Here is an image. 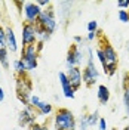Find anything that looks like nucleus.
Instances as JSON below:
<instances>
[{"label": "nucleus", "instance_id": "1", "mask_svg": "<svg viewBox=\"0 0 129 130\" xmlns=\"http://www.w3.org/2000/svg\"><path fill=\"white\" fill-rule=\"evenodd\" d=\"M55 130H77V121L74 114L68 108H58L54 115Z\"/></svg>", "mask_w": 129, "mask_h": 130}, {"label": "nucleus", "instance_id": "2", "mask_svg": "<svg viewBox=\"0 0 129 130\" xmlns=\"http://www.w3.org/2000/svg\"><path fill=\"white\" fill-rule=\"evenodd\" d=\"M99 47L102 50V53H104V59H105V68H104V73L108 75V77H111L116 74L117 71V65H119V56H117V52H116V49L108 43L107 40L102 39V43L99 44Z\"/></svg>", "mask_w": 129, "mask_h": 130}, {"label": "nucleus", "instance_id": "3", "mask_svg": "<svg viewBox=\"0 0 129 130\" xmlns=\"http://www.w3.org/2000/svg\"><path fill=\"white\" fill-rule=\"evenodd\" d=\"M16 96L22 102V105L27 106L30 105V99L33 96V81L31 78L25 74V75H16Z\"/></svg>", "mask_w": 129, "mask_h": 130}, {"label": "nucleus", "instance_id": "4", "mask_svg": "<svg viewBox=\"0 0 129 130\" xmlns=\"http://www.w3.org/2000/svg\"><path fill=\"white\" fill-rule=\"evenodd\" d=\"M86 53H88V62H86V67L85 70L82 71V78H83V84L88 86V87H92L95 83L99 78V71L95 67V62H94V56H92V49L86 47Z\"/></svg>", "mask_w": 129, "mask_h": 130}, {"label": "nucleus", "instance_id": "5", "mask_svg": "<svg viewBox=\"0 0 129 130\" xmlns=\"http://www.w3.org/2000/svg\"><path fill=\"white\" fill-rule=\"evenodd\" d=\"M37 28H40L43 31L49 32L50 36L55 32L57 30V19H55V10L52 8L48 9H42V13L37 19V24H36Z\"/></svg>", "mask_w": 129, "mask_h": 130}, {"label": "nucleus", "instance_id": "6", "mask_svg": "<svg viewBox=\"0 0 129 130\" xmlns=\"http://www.w3.org/2000/svg\"><path fill=\"white\" fill-rule=\"evenodd\" d=\"M39 50H37V46L36 44H31V46H25L21 50V61L25 64L27 67V71H33L37 68V59H39Z\"/></svg>", "mask_w": 129, "mask_h": 130}, {"label": "nucleus", "instance_id": "7", "mask_svg": "<svg viewBox=\"0 0 129 130\" xmlns=\"http://www.w3.org/2000/svg\"><path fill=\"white\" fill-rule=\"evenodd\" d=\"M22 13H24V22L25 24H37V19L42 13V8L36 2H25L22 3Z\"/></svg>", "mask_w": 129, "mask_h": 130}, {"label": "nucleus", "instance_id": "8", "mask_svg": "<svg viewBox=\"0 0 129 130\" xmlns=\"http://www.w3.org/2000/svg\"><path fill=\"white\" fill-rule=\"evenodd\" d=\"M85 61V53L80 49V46L77 44H73L71 47L68 49L67 52V59H65V64H67V68H74V67H79L80 68L82 62Z\"/></svg>", "mask_w": 129, "mask_h": 130}, {"label": "nucleus", "instance_id": "9", "mask_svg": "<svg viewBox=\"0 0 129 130\" xmlns=\"http://www.w3.org/2000/svg\"><path fill=\"white\" fill-rule=\"evenodd\" d=\"M36 115H37V112H36V109L31 105L24 106V109L18 114V124L22 126V127H28L30 129L31 126L36 124V118H37Z\"/></svg>", "mask_w": 129, "mask_h": 130}, {"label": "nucleus", "instance_id": "10", "mask_svg": "<svg viewBox=\"0 0 129 130\" xmlns=\"http://www.w3.org/2000/svg\"><path fill=\"white\" fill-rule=\"evenodd\" d=\"M37 43V27L33 24H22V47Z\"/></svg>", "mask_w": 129, "mask_h": 130}, {"label": "nucleus", "instance_id": "11", "mask_svg": "<svg viewBox=\"0 0 129 130\" xmlns=\"http://www.w3.org/2000/svg\"><path fill=\"white\" fill-rule=\"evenodd\" d=\"M67 78H68V83L74 90L80 89L82 84H83V78H82V70L79 67H74V68H70L67 71Z\"/></svg>", "mask_w": 129, "mask_h": 130}, {"label": "nucleus", "instance_id": "12", "mask_svg": "<svg viewBox=\"0 0 129 130\" xmlns=\"http://www.w3.org/2000/svg\"><path fill=\"white\" fill-rule=\"evenodd\" d=\"M58 78H59V83H61V87H62V93H64V96L68 98V99H73V98H74V93H76V90L70 86L68 78H67V73L59 71V73H58Z\"/></svg>", "mask_w": 129, "mask_h": 130}, {"label": "nucleus", "instance_id": "13", "mask_svg": "<svg viewBox=\"0 0 129 130\" xmlns=\"http://www.w3.org/2000/svg\"><path fill=\"white\" fill-rule=\"evenodd\" d=\"M110 96H111L110 89H108L105 84H99V86H98V90H97L98 102H99L101 105H107V104H108V101H110Z\"/></svg>", "mask_w": 129, "mask_h": 130}, {"label": "nucleus", "instance_id": "14", "mask_svg": "<svg viewBox=\"0 0 129 130\" xmlns=\"http://www.w3.org/2000/svg\"><path fill=\"white\" fill-rule=\"evenodd\" d=\"M6 43H8V50H10V52H16L18 50V41H16L15 32H14L12 27L6 28Z\"/></svg>", "mask_w": 129, "mask_h": 130}, {"label": "nucleus", "instance_id": "15", "mask_svg": "<svg viewBox=\"0 0 129 130\" xmlns=\"http://www.w3.org/2000/svg\"><path fill=\"white\" fill-rule=\"evenodd\" d=\"M123 106L129 114V73L123 74Z\"/></svg>", "mask_w": 129, "mask_h": 130}, {"label": "nucleus", "instance_id": "16", "mask_svg": "<svg viewBox=\"0 0 129 130\" xmlns=\"http://www.w3.org/2000/svg\"><path fill=\"white\" fill-rule=\"evenodd\" d=\"M34 109H36L37 115H46V117L54 112V106L50 105L49 102H45V101H42L40 104L34 108Z\"/></svg>", "mask_w": 129, "mask_h": 130}, {"label": "nucleus", "instance_id": "17", "mask_svg": "<svg viewBox=\"0 0 129 130\" xmlns=\"http://www.w3.org/2000/svg\"><path fill=\"white\" fill-rule=\"evenodd\" d=\"M12 67H14V70H15L16 75H25V74L28 73L25 64L21 61V59H15V61L12 62Z\"/></svg>", "mask_w": 129, "mask_h": 130}, {"label": "nucleus", "instance_id": "18", "mask_svg": "<svg viewBox=\"0 0 129 130\" xmlns=\"http://www.w3.org/2000/svg\"><path fill=\"white\" fill-rule=\"evenodd\" d=\"M9 50L8 49H0V65H2V68H5V70H8L9 68Z\"/></svg>", "mask_w": 129, "mask_h": 130}, {"label": "nucleus", "instance_id": "19", "mask_svg": "<svg viewBox=\"0 0 129 130\" xmlns=\"http://www.w3.org/2000/svg\"><path fill=\"white\" fill-rule=\"evenodd\" d=\"M99 112L98 111H94V112L88 114V121H89V127H92V126H95V124H98V121H99Z\"/></svg>", "mask_w": 129, "mask_h": 130}, {"label": "nucleus", "instance_id": "20", "mask_svg": "<svg viewBox=\"0 0 129 130\" xmlns=\"http://www.w3.org/2000/svg\"><path fill=\"white\" fill-rule=\"evenodd\" d=\"M49 39H50V34H49V32L43 31L40 28H37V41H39V43H43V44H45Z\"/></svg>", "mask_w": 129, "mask_h": 130}, {"label": "nucleus", "instance_id": "21", "mask_svg": "<svg viewBox=\"0 0 129 130\" xmlns=\"http://www.w3.org/2000/svg\"><path fill=\"white\" fill-rule=\"evenodd\" d=\"M0 49H8V43H6V28H3L0 25Z\"/></svg>", "mask_w": 129, "mask_h": 130}, {"label": "nucleus", "instance_id": "22", "mask_svg": "<svg viewBox=\"0 0 129 130\" xmlns=\"http://www.w3.org/2000/svg\"><path fill=\"white\" fill-rule=\"evenodd\" d=\"M89 129V121H88V114H83L79 118V130H88Z\"/></svg>", "mask_w": 129, "mask_h": 130}, {"label": "nucleus", "instance_id": "23", "mask_svg": "<svg viewBox=\"0 0 129 130\" xmlns=\"http://www.w3.org/2000/svg\"><path fill=\"white\" fill-rule=\"evenodd\" d=\"M117 16H119L120 22L129 24V12H128V10H123V9H120V10L117 12Z\"/></svg>", "mask_w": 129, "mask_h": 130}, {"label": "nucleus", "instance_id": "24", "mask_svg": "<svg viewBox=\"0 0 129 130\" xmlns=\"http://www.w3.org/2000/svg\"><path fill=\"white\" fill-rule=\"evenodd\" d=\"M98 31V22L94 19V21H89L88 22V32H97Z\"/></svg>", "mask_w": 129, "mask_h": 130}, {"label": "nucleus", "instance_id": "25", "mask_svg": "<svg viewBox=\"0 0 129 130\" xmlns=\"http://www.w3.org/2000/svg\"><path fill=\"white\" fill-rule=\"evenodd\" d=\"M97 58H98V61L101 62V65H102V70H104L105 68V59H104V53H102L101 47L97 49Z\"/></svg>", "mask_w": 129, "mask_h": 130}, {"label": "nucleus", "instance_id": "26", "mask_svg": "<svg viewBox=\"0 0 129 130\" xmlns=\"http://www.w3.org/2000/svg\"><path fill=\"white\" fill-rule=\"evenodd\" d=\"M40 102H42V99H40L39 96H37V95H33L31 99H30V105H31L33 108H36V106L39 105Z\"/></svg>", "mask_w": 129, "mask_h": 130}, {"label": "nucleus", "instance_id": "27", "mask_svg": "<svg viewBox=\"0 0 129 130\" xmlns=\"http://www.w3.org/2000/svg\"><path fill=\"white\" fill-rule=\"evenodd\" d=\"M30 130H49V127L46 124H39V123H36L34 126L30 127Z\"/></svg>", "mask_w": 129, "mask_h": 130}, {"label": "nucleus", "instance_id": "28", "mask_svg": "<svg viewBox=\"0 0 129 130\" xmlns=\"http://www.w3.org/2000/svg\"><path fill=\"white\" fill-rule=\"evenodd\" d=\"M117 6L120 9H123V10H126V8L129 9V0H119L117 2Z\"/></svg>", "mask_w": 129, "mask_h": 130}, {"label": "nucleus", "instance_id": "29", "mask_svg": "<svg viewBox=\"0 0 129 130\" xmlns=\"http://www.w3.org/2000/svg\"><path fill=\"white\" fill-rule=\"evenodd\" d=\"M98 130H107V121H105V118H99V121H98Z\"/></svg>", "mask_w": 129, "mask_h": 130}, {"label": "nucleus", "instance_id": "30", "mask_svg": "<svg viewBox=\"0 0 129 130\" xmlns=\"http://www.w3.org/2000/svg\"><path fill=\"white\" fill-rule=\"evenodd\" d=\"M97 36H98V31H97V32H88V36H86V40H88V41H94L95 39H97Z\"/></svg>", "mask_w": 129, "mask_h": 130}, {"label": "nucleus", "instance_id": "31", "mask_svg": "<svg viewBox=\"0 0 129 130\" xmlns=\"http://www.w3.org/2000/svg\"><path fill=\"white\" fill-rule=\"evenodd\" d=\"M36 3H37L40 8H43V6H50V5H52L49 0H39V2H36Z\"/></svg>", "mask_w": 129, "mask_h": 130}, {"label": "nucleus", "instance_id": "32", "mask_svg": "<svg viewBox=\"0 0 129 130\" xmlns=\"http://www.w3.org/2000/svg\"><path fill=\"white\" fill-rule=\"evenodd\" d=\"M3 101H5V90L0 86V102H3Z\"/></svg>", "mask_w": 129, "mask_h": 130}, {"label": "nucleus", "instance_id": "33", "mask_svg": "<svg viewBox=\"0 0 129 130\" xmlns=\"http://www.w3.org/2000/svg\"><path fill=\"white\" fill-rule=\"evenodd\" d=\"M36 46H37V50H39V52H42V49H43V46H45V44L37 41V43H36Z\"/></svg>", "mask_w": 129, "mask_h": 130}, {"label": "nucleus", "instance_id": "34", "mask_svg": "<svg viewBox=\"0 0 129 130\" xmlns=\"http://www.w3.org/2000/svg\"><path fill=\"white\" fill-rule=\"evenodd\" d=\"M126 49H128V50H129V41H128V43H126Z\"/></svg>", "mask_w": 129, "mask_h": 130}, {"label": "nucleus", "instance_id": "35", "mask_svg": "<svg viewBox=\"0 0 129 130\" xmlns=\"http://www.w3.org/2000/svg\"><path fill=\"white\" fill-rule=\"evenodd\" d=\"M123 130H129V126H126V127H125V129H123Z\"/></svg>", "mask_w": 129, "mask_h": 130}, {"label": "nucleus", "instance_id": "36", "mask_svg": "<svg viewBox=\"0 0 129 130\" xmlns=\"http://www.w3.org/2000/svg\"><path fill=\"white\" fill-rule=\"evenodd\" d=\"M0 75H2V65H0Z\"/></svg>", "mask_w": 129, "mask_h": 130}, {"label": "nucleus", "instance_id": "37", "mask_svg": "<svg viewBox=\"0 0 129 130\" xmlns=\"http://www.w3.org/2000/svg\"><path fill=\"white\" fill-rule=\"evenodd\" d=\"M113 130H116V129H113Z\"/></svg>", "mask_w": 129, "mask_h": 130}, {"label": "nucleus", "instance_id": "38", "mask_svg": "<svg viewBox=\"0 0 129 130\" xmlns=\"http://www.w3.org/2000/svg\"><path fill=\"white\" fill-rule=\"evenodd\" d=\"M128 12H129V10H128Z\"/></svg>", "mask_w": 129, "mask_h": 130}]
</instances>
